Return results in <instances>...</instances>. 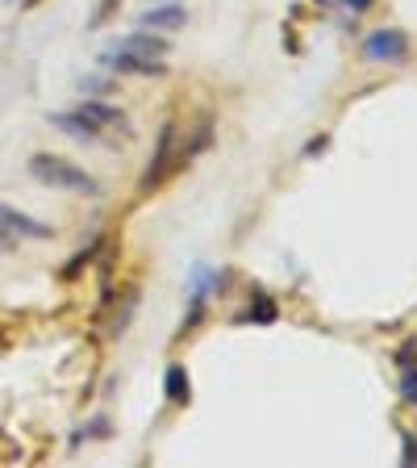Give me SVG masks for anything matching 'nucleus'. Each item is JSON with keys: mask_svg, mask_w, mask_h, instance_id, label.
<instances>
[{"mask_svg": "<svg viewBox=\"0 0 417 468\" xmlns=\"http://www.w3.org/2000/svg\"><path fill=\"white\" fill-rule=\"evenodd\" d=\"M29 176H34L38 185H47V188H63V193H84V197L100 193L97 180H92L84 167L71 164V159H63V155H34L29 159Z\"/></svg>", "mask_w": 417, "mask_h": 468, "instance_id": "f257e3e1", "label": "nucleus"}, {"mask_svg": "<svg viewBox=\"0 0 417 468\" xmlns=\"http://www.w3.org/2000/svg\"><path fill=\"white\" fill-rule=\"evenodd\" d=\"M175 138H180V126H175V122H167V126L159 130L155 159H151V167H146V176H142V193H155V188L163 185L175 167H184V146H175Z\"/></svg>", "mask_w": 417, "mask_h": 468, "instance_id": "f03ea898", "label": "nucleus"}, {"mask_svg": "<svg viewBox=\"0 0 417 468\" xmlns=\"http://www.w3.org/2000/svg\"><path fill=\"white\" fill-rule=\"evenodd\" d=\"M100 68L117 71V76H163V63H159V58L134 55V50H126V47L105 50V55H100Z\"/></svg>", "mask_w": 417, "mask_h": 468, "instance_id": "7ed1b4c3", "label": "nucleus"}, {"mask_svg": "<svg viewBox=\"0 0 417 468\" xmlns=\"http://www.w3.org/2000/svg\"><path fill=\"white\" fill-rule=\"evenodd\" d=\"M405 50H409V38L401 29H376V34L363 42V55H368L371 63H401Z\"/></svg>", "mask_w": 417, "mask_h": 468, "instance_id": "20e7f679", "label": "nucleus"}, {"mask_svg": "<svg viewBox=\"0 0 417 468\" xmlns=\"http://www.w3.org/2000/svg\"><path fill=\"white\" fill-rule=\"evenodd\" d=\"M0 230H13V234H26V239H50V226L38 222L29 214H17L9 205H0Z\"/></svg>", "mask_w": 417, "mask_h": 468, "instance_id": "39448f33", "label": "nucleus"}, {"mask_svg": "<svg viewBox=\"0 0 417 468\" xmlns=\"http://www.w3.org/2000/svg\"><path fill=\"white\" fill-rule=\"evenodd\" d=\"M163 393H167V401H172V406H188V398H193V380H188L184 364H172V368H167Z\"/></svg>", "mask_w": 417, "mask_h": 468, "instance_id": "423d86ee", "label": "nucleus"}, {"mask_svg": "<svg viewBox=\"0 0 417 468\" xmlns=\"http://www.w3.org/2000/svg\"><path fill=\"white\" fill-rule=\"evenodd\" d=\"M50 126H58L63 134H71V138H97L100 134V126L92 122V117H84V113H50Z\"/></svg>", "mask_w": 417, "mask_h": 468, "instance_id": "0eeeda50", "label": "nucleus"}, {"mask_svg": "<svg viewBox=\"0 0 417 468\" xmlns=\"http://www.w3.org/2000/svg\"><path fill=\"white\" fill-rule=\"evenodd\" d=\"M117 47L134 50V55H146V58H163L167 50H172V42L159 38V34H130V38H121Z\"/></svg>", "mask_w": 417, "mask_h": 468, "instance_id": "6e6552de", "label": "nucleus"}, {"mask_svg": "<svg viewBox=\"0 0 417 468\" xmlns=\"http://www.w3.org/2000/svg\"><path fill=\"white\" fill-rule=\"evenodd\" d=\"M188 13L175 9V5H167V9H146L142 13V26L146 29H184Z\"/></svg>", "mask_w": 417, "mask_h": 468, "instance_id": "1a4fd4ad", "label": "nucleus"}, {"mask_svg": "<svg viewBox=\"0 0 417 468\" xmlns=\"http://www.w3.org/2000/svg\"><path fill=\"white\" fill-rule=\"evenodd\" d=\"M79 113L92 117L97 126H117V130H126V134H130V117L121 113V109H109V105H97V101H88V105H79Z\"/></svg>", "mask_w": 417, "mask_h": 468, "instance_id": "9d476101", "label": "nucleus"}, {"mask_svg": "<svg viewBox=\"0 0 417 468\" xmlns=\"http://www.w3.org/2000/svg\"><path fill=\"white\" fill-rule=\"evenodd\" d=\"M401 398H405L409 406H417V364L401 368Z\"/></svg>", "mask_w": 417, "mask_h": 468, "instance_id": "9b49d317", "label": "nucleus"}, {"mask_svg": "<svg viewBox=\"0 0 417 468\" xmlns=\"http://www.w3.org/2000/svg\"><path fill=\"white\" fill-rule=\"evenodd\" d=\"M117 5H121V0H100V5H97V13H92V29H97V26H105V21L117 13Z\"/></svg>", "mask_w": 417, "mask_h": 468, "instance_id": "f8f14e48", "label": "nucleus"}, {"mask_svg": "<svg viewBox=\"0 0 417 468\" xmlns=\"http://www.w3.org/2000/svg\"><path fill=\"white\" fill-rule=\"evenodd\" d=\"M405 464H417V435L405 439Z\"/></svg>", "mask_w": 417, "mask_h": 468, "instance_id": "ddd939ff", "label": "nucleus"}, {"mask_svg": "<svg viewBox=\"0 0 417 468\" xmlns=\"http://www.w3.org/2000/svg\"><path fill=\"white\" fill-rule=\"evenodd\" d=\"M347 5H350V9H355V13H363V9H368V5H371V0H347Z\"/></svg>", "mask_w": 417, "mask_h": 468, "instance_id": "4468645a", "label": "nucleus"}, {"mask_svg": "<svg viewBox=\"0 0 417 468\" xmlns=\"http://www.w3.org/2000/svg\"><path fill=\"white\" fill-rule=\"evenodd\" d=\"M0 247H5V239H0Z\"/></svg>", "mask_w": 417, "mask_h": 468, "instance_id": "2eb2a0df", "label": "nucleus"}]
</instances>
